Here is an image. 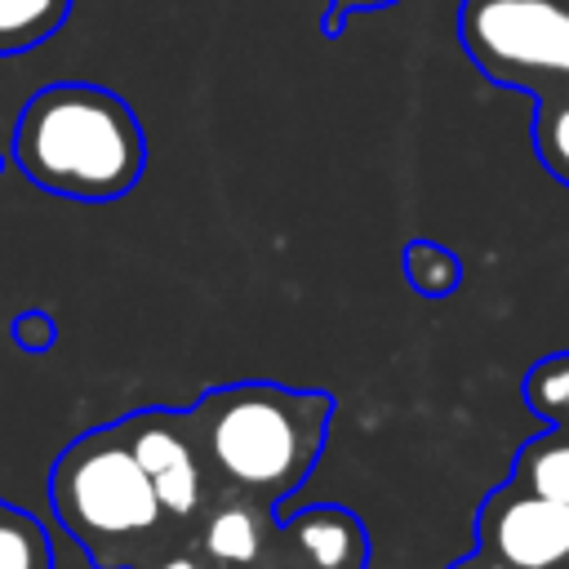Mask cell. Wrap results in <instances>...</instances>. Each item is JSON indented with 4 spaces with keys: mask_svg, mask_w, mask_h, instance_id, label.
Here are the masks:
<instances>
[{
    "mask_svg": "<svg viewBox=\"0 0 569 569\" xmlns=\"http://www.w3.org/2000/svg\"><path fill=\"white\" fill-rule=\"evenodd\" d=\"M147 569H213L196 547H169L164 556H156Z\"/></svg>",
    "mask_w": 569,
    "mask_h": 569,
    "instance_id": "obj_17",
    "label": "cell"
},
{
    "mask_svg": "<svg viewBox=\"0 0 569 569\" xmlns=\"http://www.w3.org/2000/svg\"><path fill=\"white\" fill-rule=\"evenodd\" d=\"M533 147L542 169L569 187V93L542 98L533 107Z\"/></svg>",
    "mask_w": 569,
    "mask_h": 569,
    "instance_id": "obj_14",
    "label": "cell"
},
{
    "mask_svg": "<svg viewBox=\"0 0 569 569\" xmlns=\"http://www.w3.org/2000/svg\"><path fill=\"white\" fill-rule=\"evenodd\" d=\"M116 422H120L138 467L147 471L156 498L164 502V511L182 529H196L200 511L213 498V476L204 467V453H200L187 409H138Z\"/></svg>",
    "mask_w": 569,
    "mask_h": 569,
    "instance_id": "obj_5",
    "label": "cell"
},
{
    "mask_svg": "<svg viewBox=\"0 0 569 569\" xmlns=\"http://www.w3.org/2000/svg\"><path fill=\"white\" fill-rule=\"evenodd\" d=\"M9 156L40 191L107 204L138 187L147 169V133L120 93L89 80H58L22 102Z\"/></svg>",
    "mask_w": 569,
    "mask_h": 569,
    "instance_id": "obj_2",
    "label": "cell"
},
{
    "mask_svg": "<svg viewBox=\"0 0 569 569\" xmlns=\"http://www.w3.org/2000/svg\"><path fill=\"white\" fill-rule=\"evenodd\" d=\"M445 569H511V565H502V560H493L489 551H471V556H462V560H453V565H445Z\"/></svg>",
    "mask_w": 569,
    "mask_h": 569,
    "instance_id": "obj_18",
    "label": "cell"
},
{
    "mask_svg": "<svg viewBox=\"0 0 569 569\" xmlns=\"http://www.w3.org/2000/svg\"><path fill=\"white\" fill-rule=\"evenodd\" d=\"M565 569H569V565H565Z\"/></svg>",
    "mask_w": 569,
    "mask_h": 569,
    "instance_id": "obj_19",
    "label": "cell"
},
{
    "mask_svg": "<svg viewBox=\"0 0 569 569\" xmlns=\"http://www.w3.org/2000/svg\"><path fill=\"white\" fill-rule=\"evenodd\" d=\"M9 333H13V342H18L22 351H49V347L58 342V320H53L49 311H22V316L9 325Z\"/></svg>",
    "mask_w": 569,
    "mask_h": 569,
    "instance_id": "obj_15",
    "label": "cell"
},
{
    "mask_svg": "<svg viewBox=\"0 0 569 569\" xmlns=\"http://www.w3.org/2000/svg\"><path fill=\"white\" fill-rule=\"evenodd\" d=\"M387 4H396V0H325V31L338 36L351 13H369V9H387Z\"/></svg>",
    "mask_w": 569,
    "mask_h": 569,
    "instance_id": "obj_16",
    "label": "cell"
},
{
    "mask_svg": "<svg viewBox=\"0 0 569 569\" xmlns=\"http://www.w3.org/2000/svg\"><path fill=\"white\" fill-rule=\"evenodd\" d=\"M49 502L58 525L98 569H147L182 529L156 498L120 422L93 427L58 453Z\"/></svg>",
    "mask_w": 569,
    "mask_h": 569,
    "instance_id": "obj_3",
    "label": "cell"
},
{
    "mask_svg": "<svg viewBox=\"0 0 569 569\" xmlns=\"http://www.w3.org/2000/svg\"><path fill=\"white\" fill-rule=\"evenodd\" d=\"M511 480L569 502V427H547L542 436L525 440L511 458Z\"/></svg>",
    "mask_w": 569,
    "mask_h": 569,
    "instance_id": "obj_9",
    "label": "cell"
},
{
    "mask_svg": "<svg viewBox=\"0 0 569 569\" xmlns=\"http://www.w3.org/2000/svg\"><path fill=\"white\" fill-rule=\"evenodd\" d=\"M520 396L529 413H538L547 427H569V351H551L538 365H529Z\"/></svg>",
    "mask_w": 569,
    "mask_h": 569,
    "instance_id": "obj_11",
    "label": "cell"
},
{
    "mask_svg": "<svg viewBox=\"0 0 569 569\" xmlns=\"http://www.w3.org/2000/svg\"><path fill=\"white\" fill-rule=\"evenodd\" d=\"M280 547L298 569H369V529L338 502L280 516Z\"/></svg>",
    "mask_w": 569,
    "mask_h": 569,
    "instance_id": "obj_8",
    "label": "cell"
},
{
    "mask_svg": "<svg viewBox=\"0 0 569 569\" xmlns=\"http://www.w3.org/2000/svg\"><path fill=\"white\" fill-rule=\"evenodd\" d=\"M405 280L422 298H449L462 284V262L453 249H445L436 240H413L405 249Z\"/></svg>",
    "mask_w": 569,
    "mask_h": 569,
    "instance_id": "obj_13",
    "label": "cell"
},
{
    "mask_svg": "<svg viewBox=\"0 0 569 569\" xmlns=\"http://www.w3.org/2000/svg\"><path fill=\"white\" fill-rule=\"evenodd\" d=\"M458 40L476 71L511 93H569V0H462Z\"/></svg>",
    "mask_w": 569,
    "mask_h": 569,
    "instance_id": "obj_4",
    "label": "cell"
},
{
    "mask_svg": "<svg viewBox=\"0 0 569 569\" xmlns=\"http://www.w3.org/2000/svg\"><path fill=\"white\" fill-rule=\"evenodd\" d=\"M0 569H53L40 520L9 502H0Z\"/></svg>",
    "mask_w": 569,
    "mask_h": 569,
    "instance_id": "obj_12",
    "label": "cell"
},
{
    "mask_svg": "<svg viewBox=\"0 0 569 569\" xmlns=\"http://www.w3.org/2000/svg\"><path fill=\"white\" fill-rule=\"evenodd\" d=\"M276 507L240 493H213L209 507L196 520V551L213 569H258L271 551V538H280Z\"/></svg>",
    "mask_w": 569,
    "mask_h": 569,
    "instance_id": "obj_7",
    "label": "cell"
},
{
    "mask_svg": "<svg viewBox=\"0 0 569 569\" xmlns=\"http://www.w3.org/2000/svg\"><path fill=\"white\" fill-rule=\"evenodd\" d=\"M187 418L213 476V493H240L280 507L307 485L329 445L333 396L253 378L209 387L187 409Z\"/></svg>",
    "mask_w": 569,
    "mask_h": 569,
    "instance_id": "obj_1",
    "label": "cell"
},
{
    "mask_svg": "<svg viewBox=\"0 0 569 569\" xmlns=\"http://www.w3.org/2000/svg\"><path fill=\"white\" fill-rule=\"evenodd\" d=\"M71 18V0H0V58L44 44Z\"/></svg>",
    "mask_w": 569,
    "mask_h": 569,
    "instance_id": "obj_10",
    "label": "cell"
},
{
    "mask_svg": "<svg viewBox=\"0 0 569 569\" xmlns=\"http://www.w3.org/2000/svg\"><path fill=\"white\" fill-rule=\"evenodd\" d=\"M476 547L511 569L569 565V502L547 498L520 480H502L476 511Z\"/></svg>",
    "mask_w": 569,
    "mask_h": 569,
    "instance_id": "obj_6",
    "label": "cell"
}]
</instances>
